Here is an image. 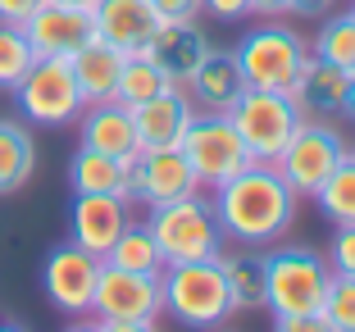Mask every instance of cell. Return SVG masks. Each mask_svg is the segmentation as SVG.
Segmentation results:
<instances>
[{"mask_svg":"<svg viewBox=\"0 0 355 332\" xmlns=\"http://www.w3.org/2000/svg\"><path fill=\"white\" fill-rule=\"evenodd\" d=\"M296 191L282 182L273 164H246L237 177L214 187V214L228 241L241 246H273L296 218Z\"/></svg>","mask_w":355,"mask_h":332,"instance_id":"6da1fadb","label":"cell"},{"mask_svg":"<svg viewBox=\"0 0 355 332\" xmlns=\"http://www.w3.org/2000/svg\"><path fill=\"white\" fill-rule=\"evenodd\" d=\"M42 5H46V0H0V23H14V28H23V23L42 10Z\"/></svg>","mask_w":355,"mask_h":332,"instance_id":"836d02e7","label":"cell"},{"mask_svg":"<svg viewBox=\"0 0 355 332\" xmlns=\"http://www.w3.org/2000/svg\"><path fill=\"white\" fill-rule=\"evenodd\" d=\"M200 10H209L214 19H223V23H237V19L251 14V0H200Z\"/></svg>","mask_w":355,"mask_h":332,"instance_id":"e575fe53","label":"cell"},{"mask_svg":"<svg viewBox=\"0 0 355 332\" xmlns=\"http://www.w3.org/2000/svg\"><path fill=\"white\" fill-rule=\"evenodd\" d=\"M150 10L164 23H182V19H196L200 14V0H150Z\"/></svg>","mask_w":355,"mask_h":332,"instance_id":"d6a6232c","label":"cell"},{"mask_svg":"<svg viewBox=\"0 0 355 332\" xmlns=\"http://www.w3.org/2000/svg\"><path fill=\"white\" fill-rule=\"evenodd\" d=\"M200 191L196 173H191L187 155L178 146L164 150H137L128 159V200H141V205H168V200H182Z\"/></svg>","mask_w":355,"mask_h":332,"instance_id":"7c38bea8","label":"cell"},{"mask_svg":"<svg viewBox=\"0 0 355 332\" xmlns=\"http://www.w3.org/2000/svg\"><path fill=\"white\" fill-rule=\"evenodd\" d=\"M164 287V314H173L182 328H223L232 319V296H228V273L219 260H191V264H168L159 273Z\"/></svg>","mask_w":355,"mask_h":332,"instance_id":"3957f363","label":"cell"},{"mask_svg":"<svg viewBox=\"0 0 355 332\" xmlns=\"http://www.w3.org/2000/svg\"><path fill=\"white\" fill-rule=\"evenodd\" d=\"M23 32H28L37 60H69V55H78L96 37V23H92V10L46 0L42 10L23 23Z\"/></svg>","mask_w":355,"mask_h":332,"instance_id":"4fadbf2b","label":"cell"},{"mask_svg":"<svg viewBox=\"0 0 355 332\" xmlns=\"http://www.w3.org/2000/svg\"><path fill=\"white\" fill-rule=\"evenodd\" d=\"M251 14H260V19H278V14H287V0H251Z\"/></svg>","mask_w":355,"mask_h":332,"instance_id":"74e56055","label":"cell"},{"mask_svg":"<svg viewBox=\"0 0 355 332\" xmlns=\"http://www.w3.org/2000/svg\"><path fill=\"white\" fill-rule=\"evenodd\" d=\"M328 10H333V0H287V14H301V19H319Z\"/></svg>","mask_w":355,"mask_h":332,"instance_id":"d590c367","label":"cell"},{"mask_svg":"<svg viewBox=\"0 0 355 332\" xmlns=\"http://www.w3.org/2000/svg\"><path fill=\"white\" fill-rule=\"evenodd\" d=\"M128 205L132 200L123 196H73V214H69V232L83 250H92V255H101L105 260V250L119 241V232L132 223L128 218Z\"/></svg>","mask_w":355,"mask_h":332,"instance_id":"e0dca14e","label":"cell"},{"mask_svg":"<svg viewBox=\"0 0 355 332\" xmlns=\"http://www.w3.org/2000/svg\"><path fill=\"white\" fill-rule=\"evenodd\" d=\"M351 19H355V10H351Z\"/></svg>","mask_w":355,"mask_h":332,"instance_id":"7bdbcfd3","label":"cell"},{"mask_svg":"<svg viewBox=\"0 0 355 332\" xmlns=\"http://www.w3.org/2000/svg\"><path fill=\"white\" fill-rule=\"evenodd\" d=\"M69 182H73V196H123L128 200V159L78 146L73 164H69Z\"/></svg>","mask_w":355,"mask_h":332,"instance_id":"7402d4cb","label":"cell"},{"mask_svg":"<svg viewBox=\"0 0 355 332\" xmlns=\"http://www.w3.org/2000/svg\"><path fill=\"white\" fill-rule=\"evenodd\" d=\"M178 150L187 155V164H191L200 187H223V182L237 177L246 164H255L246 141H241L237 128H232V119L228 114H205V110H196V119L187 123Z\"/></svg>","mask_w":355,"mask_h":332,"instance_id":"52a82bcc","label":"cell"},{"mask_svg":"<svg viewBox=\"0 0 355 332\" xmlns=\"http://www.w3.org/2000/svg\"><path fill=\"white\" fill-rule=\"evenodd\" d=\"M146 228L155 237L159 255L168 264H191V260H219L228 237L219 228V214H214V200H205L200 191L182 200H168V205H150Z\"/></svg>","mask_w":355,"mask_h":332,"instance_id":"7a4b0ae2","label":"cell"},{"mask_svg":"<svg viewBox=\"0 0 355 332\" xmlns=\"http://www.w3.org/2000/svg\"><path fill=\"white\" fill-rule=\"evenodd\" d=\"M14 96H19L23 119L37 128H69L87 110L69 60H37L23 73V82L14 87Z\"/></svg>","mask_w":355,"mask_h":332,"instance_id":"9c48e42d","label":"cell"},{"mask_svg":"<svg viewBox=\"0 0 355 332\" xmlns=\"http://www.w3.org/2000/svg\"><path fill=\"white\" fill-rule=\"evenodd\" d=\"M333 282L324 255L305 246H282L264 255V310L278 314H314L324 305V291Z\"/></svg>","mask_w":355,"mask_h":332,"instance_id":"277c9868","label":"cell"},{"mask_svg":"<svg viewBox=\"0 0 355 332\" xmlns=\"http://www.w3.org/2000/svg\"><path fill=\"white\" fill-rule=\"evenodd\" d=\"M0 332H23V328H19V323H0Z\"/></svg>","mask_w":355,"mask_h":332,"instance_id":"b9f144b4","label":"cell"},{"mask_svg":"<svg viewBox=\"0 0 355 332\" xmlns=\"http://www.w3.org/2000/svg\"><path fill=\"white\" fill-rule=\"evenodd\" d=\"M123 51H114L110 42L92 37L78 55H69V69L78 78V91H83L87 105H101V101H114L119 91V73H123Z\"/></svg>","mask_w":355,"mask_h":332,"instance_id":"44dd1931","label":"cell"},{"mask_svg":"<svg viewBox=\"0 0 355 332\" xmlns=\"http://www.w3.org/2000/svg\"><path fill=\"white\" fill-rule=\"evenodd\" d=\"M92 23H96V37L110 42L114 51L141 55L164 19L150 10V0H96L92 5Z\"/></svg>","mask_w":355,"mask_h":332,"instance_id":"5bb4252c","label":"cell"},{"mask_svg":"<svg viewBox=\"0 0 355 332\" xmlns=\"http://www.w3.org/2000/svg\"><path fill=\"white\" fill-rule=\"evenodd\" d=\"M273 332H333V323L324 319V314H278L273 319Z\"/></svg>","mask_w":355,"mask_h":332,"instance_id":"1f68e13d","label":"cell"},{"mask_svg":"<svg viewBox=\"0 0 355 332\" xmlns=\"http://www.w3.org/2000/svg\"><path fill=\"white\" fill-rule=\"evenodd\" d=\"M328 269L342 278H355V228H337L333 246H328Z\"/></svg>","mask_w":355,"mask_h":332,"instance_id":"4dcf8cb0","label":"cell"},{"mask_svg":"<svg viewBox=\"0 0 355 332\" xmlns=\"http://www.w3.org/2000/svg\"><path fill=\"white\" fill-rule=\"evenodd\" d=\"M78 141L87 150H101V155L114 159H132L137 155V128H132V110L119 101H101L87 105L78 114Z\"/></svg>","mask_w":355,"mask_h":332,"instance_id":"ac0fdd59","label":"cell"},{"mask_svg":"<svg viewBox=\"0 0 355 332\" xmlns=\"http://www.w3.org/2000/svg\"><path fill=\"white\" fill-rule=\"evenodd\" d=\"M346 87H351V73L310 55V60L301 64V78H296V87H292V101L301 105L305 119H333V114L346 110Z\"/></svg>","mask_w":355,"mask_h":332,"instance_id":"ffe728a7","label":"cell"},{"mask_svg":"<svg viewBox=\"0 0 355 332\" xmlns=\"http://www.w3.org/2000/svg\"><path fill=\"white\" fill-rule=\"evenodd\" d=\"M319 314L333 323V332H355V278L333 273V282H328V291H324V305H319Z\"/></svg>","mask_w":355,"mask_h":332,"instance_id":"f546056e","label":"cell"},{"mask_svg":"<svg viewBox=\"0 0 355 332\" xmlns=\"http://www.w3.org/2000/svg\"><path fill=\"white\" fill-rule=\"evenodd\" d=\"M105 332H159L155 319H128V323H105Z\"/></svg>","mask_w":355,"mask_h":332,"instance_id":"8d00e7d4","label":"cell"},{"mask_svg":"<svg viewBox=\"0 0 355 332\" xmlns=\"http://www.w3.org/2000/svg\"><path fill=\"white\" fill-rule=\"evenodd\" d=\"M209 51H214V46H209V37L196 28V19H182V23H159V32L150 37V46L141 55H150L173 87H187L191 73L205 64Z\"/></svg>","mask_w":355,"mask_h":332,"instance_id":"9a60e30c","label":"cell"},{"mask_svg":"<svg viewBox=\"0 0 355 332\" xmlns=\"http://www.w3.org/2000/svg\"><path fill=\"white\" fill-rule=\"evenodd\" d=\"M351 155H355V150H351Z\"/></svg>","mask_w":355,"mask_h":332,"instance_id":"ee69618b","label":"cell"},{"mask_svg":"<svg viewBox=\"0 0 355 332\" xmlns=\"http://www.w3.org/2000/svg\"><path fill=\"white\" fill-rule=\"evenodd\" d=\"M105 264H114V269H128V273H164V255H159L155 237H150L146 223H128L119 232V241L105 250Z\"/></svg>","mask_w":355,"mask_h":332,"instance_id":"cb8c5ba5","label":"cell"},{"mask_svg":"<svg viewBox=\"0 0 355 332\" xmlns=\"http://www.w3.org/2000/svg\"><path fill=\"white\" fill-rule=\"evenodd\" d=\"M237 64L246 73V87H264V91H292L301 78V64L310 60V42L296 37L282 23H264V28L246 32L237 51Z\"/></svg>","mask_w":355,"mask_h":332,"instance_id":"8992f818","label":"cell"},{"mask_svg":"<svg viewBox=\"0 0 355 332\" xmlns=\"http://www.w3.org/2000/svg\"><path fill=\"white\" fill-rule=\"evenodd\" d=\"M196 119V105L182 87H168L164 96L137 105L132 110V128H137V150H164V146H178L187 123Z\"/></svg>","mask_w":355,"mask_h":332,"instance_id":"2e32d148","label":"cell"},{"mask_svg":"<svg viewBox=\"0 0 355 332\" xmlns=\"http://www.w3.org/2000/svg\"><path fill=\"white\" fill-rule=\"evenodd\" d=\"M32 64H37V51H32L28 32L14 28V23H0V87L14 91Z\"/></svg>","mask_w":355,"mask_h":332,"instance_id":"f1b7e54d","label":"cell"},{"mask_svg":"<svg viewBox=\"0 0 355 332\" xmlns=\"http://www.w3.org/2000/svg\"><path fill=\"white\" fill-rule=\"evenodd\" d=\"M182 91H187L191 105H200L205 114H228L232 105H237V96L246 91V73H241L237 55H228V51H209L205 64L191 73V82L182 87Z\"/></svg>","mask_w":355,"mask_h":332,"instance_id":"d6986e66","label":"cell"},{"mask_svg":"<svg viewBox=\"0 0 355 332\" xmlns=\"http://www.w3.org/2000/svg\"><path fill=\"white\" fill-rule=\"evenodd\" d=\"M342 159H346L342 132L333 123H324V119H301V128L292 132V141L282 146V155L273 159V168L282 173V182L296 196H314L333 177V168Z\"/></svg>","mask_w":355,"mask_h":332,"instance_id":"ba28073f","label":"cell"},{"mask_svg":"<svg viewBox=\"0 0 355 332\" xmlns=\"http://www.w3.org/2000/svg\"><path fill=\"white\" fill-rule=\"evenodd\" d=\"M64 332H105V323L96 319V314H78V319L69 323V328H64Z\"/></svg>","mask_w":355,"mask_h":332,"instance_id":"f35d334b","label":"cell"},{"mask_svg":"<svg viewBox=\"0 0 355 332\" xmlns=\"http://www.w3.org/2000/svg\"><path fill=\"white\" fill-rule=\"evenodd\" d=\"M32 173H37L32 128L19 119H0V196H14Z\"/></svg>","mask_w":355,"mask_h":332,"instance_id":"603a6c76","label":"cell"},{"mask_svg":"<svg viewBox=\"0 0 355 332\" xmlns=\"http://www.w3.org/2000/svg\"><path fill=\"white\" fill-rule=\"evenodd\" d=\"M92 314L101 323L159 319L164 314V287H159L155 273H128V269H114V264H101Z\"/></svg>","mask_w":355,"mask_h":332,"instance_id":"8fae6325","label":"cell"},{"mask_svg":"<svg viewBox=\"0 0 355 332\" xmlns=\"http://www.w3.org/2000/svg\"><path fill=\"white\" fill-rule=\"evenodd\" d=\"M55 5H78V10H92L96 0H55Z\"/></svg>","mask_w":355,"mask_h":332,"instance_id":"60d3db41","label":"cell"},{"mask_svg":"<svg viewBox=\"0 0 355 332\" xmlns=\"http://www.w3.org/2000/svg\"><path fill=\"white\" fill-rule=\"evenodd\" d=\"M237 137L246 141L251 159L273 164L282 155V146L292 141V132L301 128V105L292 101V91H264V87H246L237 96V105L228 110Z\"/></svg>","mask_w":355,"mask_h":332,"instance_id":"5b68a950","label":"cell"},{"mask_svg":"<svg viewBox=\"0 0 355 332\" xmlns=\"http://www.w3.org/2000/svg\"><path fill=\"white\" fill-rule=\"evenodd\" d=\"M314 200H319V209H324L328 223H337V228H355V155H351V150H346V159L333 168V177L314 191Z\"/></svg>","mask_w":355,"mask_h":332,"instance_id":"4316f807","label":"cell"},{"mask_svg":"<svg viewBox=\"0 0 355 332\" xmlns=\"http://www.w3.org/2000/svg\"><path fill=\"white\" fill-rule=\"evenodd\" d=\"M101 255L83 250L78 241H64L46 255V269H42V287H46V301L55 305L60 314L78 319V314H92L96 301V278H101Z\"/></svg>","mask_w":355,"mask_h":332,"instance_id":"30bf717a","label":"cell"},{"mask_svg":"<svg viewBox=\"0 0 355 332\" xmlns=\"http://www.w3.org/2000/svg\"><path fill=\"white\" fill-rule=\"evenodd\" d=\"M223 273H228L232 314L264 310V255H223Z\"/></svg>","mask_w":355,"mask_h":332,"instance_id":"d4e9b609","label":"cell"},{"mask_svg":"<svg viewBox=\"0 0 355 332\" xmlns=\"http://www.w3.org/2000/svg\"><path fill=\"white\" fill-rule=\"evenodd\" d=\"M310 55L351 73V69H355V19H351V14H333V19L319 28V37H314Z\"/></svg>","mask_w":355,"mask_h":332,"instance_id":"83f0119b","label":"cell"},{"mask_svg":"<svg viewBox=\"0 0 355 332\" xmlns=\"http://www.w3.org/2000/svg\"><path fill=\"white\" fill-rule=\"evenodd\" d=\"M342 114L355 119V69H351V87H346V110H342Z\"/></svg>","mask_w":355,"mask_h":332,"instance_id":"ab89813d","label":"cell"},{"mask_svg":"<svg viewBox=\"0 0 355 332\" xmlns=\"http://www.w3.org/2000/svg\"><path fill=\"white\" fill-rule=\"evenodd\" d=\"M168 87H173V82L159 73V64L150 60V55H128V60H123V73H119L114 101L128 105V110H137V105H146V101H155V96H164Z\"/></svg>","mask_w":355,"mask_h":332,"instance_id":"484cf974","label":"cell"}]
</instances>
